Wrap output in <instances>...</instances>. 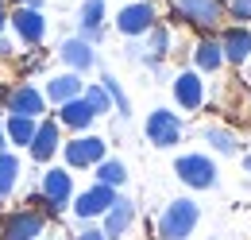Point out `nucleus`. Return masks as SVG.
Here are the masks:
<instances>
[{"label": "nucleus", "mask_w": 251, "mask_h": 240, "mask_svg": "<svg viewBox=\"0 0 251 240\" xmlns=\"http://www.w3.org/2000/svg\"><path fill=\"white\" fill-rule=\"evenodd\" d=\"M174 101H178L186 113H197V109L205 105V82H201L197 70H182V74L174 78Z\"/></svg>", "instance_id": "13"}, {"label": "nucleus", "mask_w": 251, "mask_h": 240, "mask_svg": "<svg viewBox=\"0 0 251 240\" xmlns=\"http://www.w3.org/2000/svg\"><path fill=\"white\" fill-rule=\"evenodd\" d=\"M77 240H104V233H100V229H85Z\"/></svg>", "instance_id": "29"}, {"label": "nucleus", "mask_w": 251, "mask_h": 240, "mask_svg": "<svg viewBox=\"0 0 251 240\" xmlns=\"http://www.w3.org/2000/svg\"><path fill=\"white\" fill-rule=\"evenodd\" d=\"M77 24H81V39L85 43L104 39V0H85L81 12H77Z\"/></svg>", "instance_id": "17"}, {"label": "nucleus", "mask_w": 251, "mask_h": 240, "mask_svg": "<svg viewBox=\"0 0 251 240\" xmlns=\"http://www.w3.org/2000/svg\"><path fill=\"white\" fill-rule=\"evenodd\" d=\"M244 167H248V171H251V155H248V159H244Z\"/></svg>", "instance_id": "34"}, {"label": "nucleus", "mask_w": 251, "mask_h": 240, "mask_svg": "<svg viewBox=\"0 0 251 240\" xmlns=\"http://www.w3.org/2000/svg\"><path fill=\"white\" fill-rule=\"evenodd\" d=\"M8 148V136H4V124H0V151Z\"/></svg>", "instance_id": "31"}, {"label": "nucleus", "mask_w": 251, "mask_h": 240, "mask_svg": "<svg viewBox=\"0 0 251 240\" xmlns=\"http://www.w3.org/2000/svg\"><path fill=\"white\" fill-rule=\"evenodd\" d=\"M97 182L120 190V186L127 182V167L120 163V159H100V163H97Z\"/></svg>", "instance_id": "22"}, {"label": "nucleus", "mask_w": 251, "mask_h": 240, "mask_svg": "<svg viewBox=\"0 0 251 240\" xmlns=\"http://www.w3.org/2000/svg\"><path fill=\"white\" fill-rule=\"evenodd\" d=\"M70 202H74V175L62 171V167H50V171L43 175V194H39L35 206H43L47 213H58V210H66Z\"/></svg>", "instance_id": "3"}, {"label": "nucleus", "mask_w": 251, "mask_h": 240, "mask_svg": "<svg viewBox=\"0 0 251 240\" xmlns=\"http://www.w3.org/2000/svg\"><path fill=\"white\" fill-rule=\"evenodd\" d=\"M155 24H158V12H155V4H151V0H135V4L120 8V16H116V31L127 35V39L147 35Z\"/></svg>", "instance_id": "6"}, {"label": "nucleus", "mask_w": 251, "mask_h": 240, "mask_svg": "<svg viewBox=\"0 0 251 240\" xmlns=\"http://www.w3.org/2000/svg\"><path fill=\"white\" fill-rule=\"evenodd\" d=\"M174 175L186 182L189 190H213L217 186V163L209 155H182L174 163Z\"/></svg>", "instance_id": "5"}, {"label": "nucleus", "mask_w": 251, "mask_h": 240, "mask_svg": "<svg viewBox=\"0 0 251 240\" xmlns=\"http://www.w3.org/2000/svg\"><path fill=\"white\" fill-rule=\"evenodd\" d=\"M205 144H213V151L220 155H236V132H228V128H205Z\"/></svg>", "instance_id": "24"}, {"label": "nucleus", "mask_w": 251, "mask_h": 240, "mask_svg": "<svg viewBox=\"0 0 251 240\" xmlns=\"http://www.w3.org/2000/svg\"><path fill=\"white\" fill-rule=\"evenodd\" d=\"M174 16L186 20L189 28L213 31V28H220V20L228 16V4H224V0H174Z\"/></svg>", "instance_id": "2"}, {"label": "nucleus", "mask_w": 251, "mask_h": 240, "mask_svg": "<svg viewBox=\"0 0 251 240\" xmlns=\"http://www.w3.org/2000/svg\"><path fill=\"white\" fill-rule=\"evenodd\" d=\"M116 202V190L112 186H89V190H81L77 198H74V213L81 217V221H89V217H104V210Z\"/></svg>", "instance_id": "12"}, {"label": "nucleus", "mask_w": 251, "mask_h": 240, "mask_svg": "<svg viewBox=\"0 0 251 240\" xmlns=\"http://www.w3.org/2000/svg\"><path fill=\"white\" fill-rule=\"evenodd\" d=\"M201 221V210L193 198H174L158 217V240H186Z\"/></svg>", "instance_id": "1"}, {"label": "nucleus", "mask_w": 251, "mask_h": 240, "mask_svg": "<svg viewBox=\"0 0 251 240\" xmlns=\"http://www.w3.org/2000/svg\"><path fill=\"white\" fill-rule=\"evenodd\" d=\"M4 109H8V117H31L39 120L43 113H47V97H43V90H35V86H16V90L4 93Z\"/></svg>", "instance_id": "7"}, {"label": "nucleus", "mask_w": 251, "mask_h": 240, "mask_svg": "<svg viewBox=\"0 0 251 240\" xmlns=\"http://www.w3.org/2000/svg\"><path fill=\"white\" fill-rule=\"evenodd\" d=\"M81 90H85V82H81V74H58V78H50L47 82V101H54V105H66V101H74V97H81Z\"/></svg>", "instance_id": "18"}, {"label": "nucleus", "mask_w": 251, "mask_h": 240, "mask_svg": "<svg viewBox=\"0 0 251 240\" xmlns=\"http://www.w3.org/2000/svg\"><path fill=\"white\" fill-rule=\"evenodd\" d=\"M8 28V0H0V31Z\"/></svg>", "instance_id": "30"}, {"label": "nucleus", "mask_w": 251, "mask_h": 240, "mask_svg": "<svg viewBox=\"0 0 251 240\" xmlns=\"http://www.w3.org/2000/svg\"><path fill=\"white\" fill-rule=\"evenodd\" d=\"M224 4H228V12L236 20H251V0H224Z\"/></svg>", "instance_id": "28"}, {"label": "nucleus", "mask_w": 251, "mask_h": 240, "mask_svg": "<svg viewBox=\"0 0 251 240\" xmlns=\"http://www.w3.org/2000/svg\"><path fill=\"white\" fill-rule=\"evenodd\" d=\"M62 155H66V163H70L74 171H85V167H97L100 159H108L100 136H77V140L62 144Z\"/></svg>", "instance_id": "8"}, {"label": "nucleus", "mask_w": 251, "mask_h": 240, "mask_svg": "<svg viewBox=\"0 0 251 240\" xmlns=\"http://www.w3.org/2000/svg\"><path fill=\"white\" fill-rule=\"evenodd\" d=\"M100 90L108 93V101H112V105H116V113H120V117H127V113H131V105H127V97H124V90H120V82H116V78H112V74H104V78H100Z\"/></svg>", "instance_id": "25"}, {"label": "nucleus", "mask_w": 251, "mask_h": 240, "mask_svg": "<svg viewBox=\"0 0 251 240\" xmlns=\"http://www.w3.org/2000/svg\"><path fill=\"white\" fill-rule=\"evenodd\" d=\"M147 39H151V55H155V59H162V55H166V51H170V31L166 28H151L147 31Z\"/></svg>", "instance_id": "27"}, {"label": "nucleus", "mask_w": 251, "mask_h": 240, "mask_svg": "<svg viewBox=\"0 0 251 240\" xmlns=\"http://www.w3.org/2000/svg\"><path fill=\"white\" fill-rule=\"evenodd\" d=\"M12 4H16V8H24V4H31V0H12Z\"/></svg>", "instance_id": "33"}, {"label": "nucleus", "mask_w": 251, "mask_h": 240, "mask_svg": "<svg viewBox=\"0 0 251 240\" xmlns=\"http://www.w3.org/2000/svg\"><path fill=\"white\" fill-rule=\"evenodd\" d=\"M147 140H151L155 148H174V144L182 140V120H178V113L155 109V113L147 117Z\"/></svg>", "instance_id": "10"}, {"label": "nucleus", "mask_w": 251, "mask_h": 240, "mask_svg": "<svg viewBox=\"0 0 251 240\" xmlns=\"http://www.w3.org/2000/svg\"><path fill=\"white\" fill-rule=\"evenodd\" d=\"M47 229L43 210H16L0 221V240H39Z\"/></svg>", "instance_id": "4"}, {"label": "nucleus", "mask_w": 251, "mask_h": 240, "mask_svg": "<svg viewBox=\"0 0 251 240\" xmlns=\"http://www.w3.org/2000/svg\"><path fill=\"white\" fill-rule=\"evenodd\" d=\"M58 148H62V124H58V120H39L31 144H27L31 159H35V163H50Z\"/></svg>", "instance_id": "11"}, {"label": "nucleus", "mask_w": 251, "mask_h": 240, "mask_svg": "<svg viewBox=\"0 0 251 240\" xmlns=\"http://www.w3.org/2000/svg\"><path fill=\"white\" fill-rule=\"evenodd\" d=\"M93 109L85 105V97H74V101H66V105H58V124H66V128H74V132H85L89 124H93Z\"/></svg>", "instance_id": "19"}, {"label": "nucleus", "mask_w": 251, "mask_h": 240, "mask_svg": "<svg viewBox=\"0 0 251 240\" xmlns=\"http://www.w3.org/2000/svg\"><path fill=\"white\" fill-rule=\"evenodd\" d=\"M131 221H135V202L116 194V202L104 210V229H100V233H104V240H120L127 229H131Z\"/></svg>", "instance_id": "14"}, {"label": "nucleus", "mask_w": 251, "mask_h": 240, "mask_svg": "<svg viewBox=\"0 0 251 240\" xmlns=\"http://www.w3.org/2000/svg\"><path fill=\"white\" fill-rule=\"evenodd\" d=\"M35 128H39V120H31V117H8V120H4V136H8V144H20V148L31 144Z\"/></svg>", "instance_id": "21"}, {"label": "nucleus", "mask_w": 251, "mask_h": 240, "mask_svg": "<svg viewBox=\"0 0 251 240\" xmlns=\"http://www.w3.org/2000/svg\"><path fill=\"white\" fill-rule=\"evenodd\" d=\"M8 51H12V47H8V43H4V39H0V55H8Z\"/></svg>", "instance_id": "32"}, {"label": "nucleus", "mask_w": 251, "mask_h": 240, "mask_svg": "<svg viewBox=\"0 0 251 240\" xmlns=\"http://www.w3.org/2000/svg\"><path fill=\"white\" fill-rule=\"evenodd\" d=\"M8 24L12 31L20 35V43H27V47H39L43 39H47V20H43V12H35V8H12L8 12Z\"/></svg>", "instance_id": "9"}, {"label": "nucleus", "mask_w": 251, "mask_h": 240, "mask_svg": "<svg viewBox=\"0 0 251 240\" xmlns=\"http://www.w3.org/2000/svg\"><path fill=\"white\" fill-rule=\"evenodd\" d=\"M193 66H197V74H213V70L224 66V55H220L217 39H201V43L193 47Z\"/></svg>", "instance_id": "20"}, {"label": "nucleus", "mask_w": 251, "mask_h": 240, "mask_svg": "<svg viewBox=\"0 0 251 240\" xmlns=\"http://www.w3.org/2000/svg\"><path fill=\"white\" fill-rule=\"evenodd\" d=\"M58 59H62L74 74H85V70L97 66V51H93V43H85L81 35H74V39H66L62 47H58Z\"/></svg>", "instance_id": "15"}, {"label": "nucleus", "mask_w": 251, "mask_h": 240, "mask_svg": "<svg viewBox=\"0 0 251 240\" xmlns=\"http://www.w3.org/2000/svg\"><path fill=\"white\" fill-rule=\"evenodd\" d=\"M20 182V159L12 151H0V198H8Z\"/></svg>", "instance_id": "23"}, {"label": "nucleus", "mask_w": 251, "mask_h": 240, "mask_svg": "<svg viewBox=\"0 0 251 240\" xmlns=\"http://www.w3.org/2000/svg\"><path fill=\"white\" fill-rule=\"evenodd\" d=\"M217 43H220L224 62H232V66H240V62L251 59V28H228Z\"/></svg>", "instance_id": "16"}, {"label": "nucleus", "mask_w": 251, "mask_h": 240, "mask_svg": "<svg viewBox=\"0 0 251 240\" xmlns=\"http://www.w3.org/2000/svg\"><path fill=\"white\" fill-rule=\"evenodd\" d=\"M81 97H85V105L93 109V117H100V113H112V101H108V93L100 90V86H85V90H81Z\"/></svg>", "instance_id": "26"}]
</instances>
